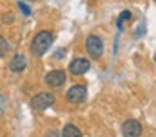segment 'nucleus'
I'll return each instance as SVG.
<instances>
[{"instance_id":"nucleus-2","label":"nucleus","mask_w":156,"mask_h":137,"mask_svg":"<svg viewBox=\"0 0 156 137\" xmlns=\"http://www.w3.org/2000/svg\"><path fill=\"white\" fill-rule=\"evenodd\" d=\"M86 50L89 52V55L92 59H99L102 55V50H104V45H102V40L99 39L98 35H89L86 39Z\"/></svg>"},{"instance_id":"nucleus-16","label":"nucleus","mask_w":156,"mask_h":137,"mask_svg":"<svg viewBox=\"0 0 156 137\" xmlns=\"http://www.w3.org/2000/svg\"><path fill=\"white\" fill-rule=\"evenodd\" d=\"M154 62H156V55H154Z\"/></svg>"},{"instance_id":"nucleus-5","label":"nucleus","mask_w":156,"mask_h":137,"mask_svg":"<svg viewBox=\"0 0 156 137\" xmlns=\"http://www.w3.org/2000/svg\"><path fill=\"white\" fill-rule=\"evenodd\" d=\"M141 130H143L141 124H139L138 120H134V119L126 120V122L122 124V127H121V132H122L124 137H139L141 135Z\"/></svg>"},{"instance_id":"nucleus-14","label":"nucleus","mask_w":156,"mask_h":137,"mask_svg":"<svg viewBox=\"0 0 156 137\" xmlns=\"http://www.w3.org/2000/svg\"><path fill=\"white\" fill-rule=\"evenodd\" d=\"M45 137H59V134L55 132V130H49L47 135H45Z\"/></svg>"},{"instance_id":"nucleus-6","label":"nucleus","mask_w":156,"mask_h":137,"mask_svg":"<svg viewBox=\"0 0 156 137\" xmlns=\"http://www.w3.org/2000/svg\"><path fill=\"white\" fill-rule=\"evenodd\" d=\"M89 67H91V63H89L87 59H74L69 63V72L72 75H82L89 70Z\"/></svg>"},{"instance_id":"nucleus-4","label":"nucleus","mask_w":156,"mask_h":137,"mask_svg":"<svg viewBox=\"0 0 156 137\" xmlns=\"http://www.w3.org/2000/svg\"><path fill=\"white\" fill-rule=\"evenodd\" d=\"M86 95H87V90H86V87L81 85V84L72 85L71 89L67 90V94H66V97H67V100L71 104H81L82 100L86 99Z\"/></svg>"},{"instance_id":"nucleus-10","label":"nucleus","mask_w":156,"mask_h":137,"mask_svg":"<svg viewBox=\"0 0 156 137\" xmlns=\"http://www.w3.org/2000/svg\"><path fill=\"white\" fill-rule=\"evenodd\" d=\"M126 20H131V12H129V10H124V12L119 13V17H118V29L119 30L122 29V25H124Z\"/></svg>"},{"instance_id":"nucleus-11","label":"nucleus","mask_w":156,"mask_h":137,"mask_svg":"<svg viewBox=\"0 0 156 137\" xmlns=\"http://www.w3.org/2000/svg\"><path fill=\"white\" fill-rule=\"evenodd\" d=\"M7 52H9V42L2 35H0V59H2V57H4Z\"/></svg>"},{"instance_id":"nucleus-17","label":"nucleus","mask_w":156,"mask_h":137,"mask_svg":"<svg viewBox=\"0 0 156 137\" xmlns=\"http://www.w3.org/2000/svg\"><path fill=\"white\" fill-rule=\"evenodd\" d=\"M154 2H156V0H154Z\"/></svg>"},{"instance_id":"nucleus-15","label":"nucleus","mask_w":156,"mask_h":137,"mask_svg":"<svg viewBox=\"0 0 156 137\" xmlns=\"http://www.w3.org/2000/svg\"><path fill=\"white\" fill-rule=\"evenodd\" d=\"M29 2H35V0H29Z\"/></svg>"},{"instance_id":"nucleus-7","label":"nucleus","mask_w":156,"mask_h":137,"mask_svg":"<svg viewBox=\"0 0 156 137\" xmlns=\"http://www.w3.org/2000/svg\"><path fill=\"white\" fill-rule=\"evenodd\" d=\"M45 82L51 87H61L66 82V74L62 70H52L45 75Z\"/></svg>"},{"instance_id":"nucleus-8","label":"nucleus","mask_w":156,"mask_h":137,"mask_svg":"<svg viewBox=\"0 0 156 137\" xmlns=\"http://www.w3.org/2000/svg\"><path fill=\"white\" fill-rule=\"evenodd\" d=\"M9 67H10L12 72H22L27 67V59L22 53H15L10 59V62H9Z\"/></svg>"},{"instance_id":"nucleus-3","label":"nucleus","mask_w":156,"mask_h":137,"mask_svg":"<svg viewBox=\"0 0 156 137\" xmlns=\"http://www.w3.org/2000/svg\"><path fill=\"white\" fill-rule=\"evenodd\" d=\"M54 102H55L54 95H52V94H49V92L37 94V95L32 97V100H30L32 107H34L35 110H45V109H49V107H51Z\"/></svg>"},{"instance_id":"nucleus-12","label":"nucleus","mask_w":156,"mask_h":137,"mask_svg":"<svg viewBox=\"0 0 156 137\" xmlns=\"http://www.w3.org/2000/svg\"><path fill=\"white\" fill-rule=\"evenodd\" d=\"M19 9H20L22 12H24V15H30V9H29V7L25 5V3L19 2Z\"/></svg>"},{"instance_id":"nucleus-1","label":"nucleus","mask_w":156,"mask_h":137,"mask_svg":"<svg viewBox=\"0 0 156 137\" xmlns=\"http://www.w3.org/2000/svg\"><path fill=\"white\" fill-rule=\"evenodd\" d=\"M52 42H54L52 32H49V30H41V32L34 37V40H32V45H30L32 53H34L35 57H42L49 49H51Z\"/></svg>"},{"instance_id":"nucleus-13","label":"nucleus","mask_w":156,"mask_h":137,"mask_svg":"<svg viewBox=\"0 0 156 137\" xmlns=\"http://www.w3.org/2000/svg\"><path fill=\"white\" fill-rule=\"evenodd\" d=\"M2 20H4V23H10V22H14V17L12 15H4Z\"/></svg>"},{"instance_id":"nucleus-9","label":"nucleus","mask_w":156,"mask_h":137,"mask_svg":"<svg viewBox=\"0 0 156 137\" xmlns=\"http://www.w3.org/2000/svg\"><path fill=\"white\" fill-rule=\"evenodd\" d=\"M62 137H82V132L79 127H76L74 124H67L62 129Z\"/></svg>"}]
</instances>
